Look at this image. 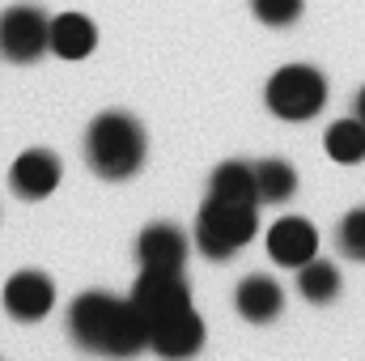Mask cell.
<instances>
[{
	"instance_id": "cell-11",
	"label": "cell",
	"mask_w": 365,
	"mask_h": 361,
	"mask_svg": "<svg viewBox=\"0 0 365 361\" xmlns=\"http://www.w3.org/2000/svg\"><path fill=\"white\" fill-rule=\"evenodd\" d=\"M136 260H140V268L182 272V264H187V234H182L179 225H170V221H158V225L140 230Z\"/></svg>"
},
{
	"instance_id": "cell-12",
	"label": "cell",
	"mask_w": 365,
	"mask_h": 361,
	"mask_svg": "<svg viewBox=\"0 0 365 361\" xmlns=\"http://www.w3.org/2000/svg\"><path fill=\"white\" fill-rule=\"evenodd\" d=\"M234 310L247 319V323H272L284 310V289L276 285L272 276L255 272V276H242L238 289H234Z\"/></svg>"
},
{
	"instance_id": "cell-7",
	"label": "cell",
	"mask_w": 365,
	"mask_h": 361,
	"mask_svg": "<svg viewBox=\"0 0 365 361\" xmlns=\"http://www.w3.org/2000/svg\"><path fill=\"white\" fill-rule=\"evenodd\" d=\"M51 306H56V285H51L47 272L21 268L4 280V310H9V319L38 323V319L51 315Z\"/></svg>"
},
{
	"instance_id": "cell-14",
	"label": "cell",
	"mask_w": 365,
	"mask_h": 361,
	"mask_svg": "<svg viewBox=\"0 0 365 361\" xmlns=\"http://www.w3.org/2000/svg\"><path fill=\"white\" fill-rule=\"evenodd\" d=\"M208 195L234 200V204H259V183L251 162H221L208 179Z\"/></svg>"
},
{
	"instance_id": "cell-6",
	"label": "cell",
	"mask_w": 365,
	"mask_h": 361,
	"mask_svg": "<svg viewBox=\"0 0 365 361\" xmlns=\"http://www.w3.org/2000/svg\"><path fill=\"white\" fill-rule=\"evenodd\" d=\"M132 302L140 306V315H145L149 323H158V319H166V315L191 310V289H187L182 272L140 268L136 285H132Z\"/></svg>"
},
{
	"instance_id": "cell-17",
	"label": "cell",
	"mask_w": 365,
	"mask_h": 361,
	"mask_svg": "<svg viewBox=\"0 0 365 361\" xmlns=\"http://www.w3.org/2000/svg\"><path fill=\"white\" fill-rule=\"evenodd\" d=\"M255 183H259V204H284L297 191V171L284 158H264L255 162Z\"/></svg>"
},
{
	"instance_id": "cell-2",
	"label": "cell",
	"mask_w": 365,
	"mask_h": 361,
	"mask_svg": "<svg viewBox=\"0 0 365 361\" xmlns=\"http://www.w3.org/2000/svg\"><path fill=\"white\" fill-rule=\"evenodd\" d=\"M149 141L132 111H102L86 128V162L98 179L123 183L145 166Z\"/></svg>"
},
{
	"instance_id": "cell-3",
	"label": "cell",
	"mask_w": 365,
	"mask_h": 361,
	"mask_svg": "<svg viewBox=\"0 0 365 361\" xmlns=\"http://www.w3.org/2000/svg\"><path fill=\"white\" fill-rule=\"evenodd\" d=\"M255 234H259V204H234V200H217V195H208L200 204V217H195L200 255L221 264L234 251H242Z\"/></svg>"
},
{
	"instance_id": "cell-18",
	"label": "cell",
	"mask_w": 365,
	"mask_h": 361,
	"mask_svg": "<svg viewBox=\"0 0 365 361\" xmlns=\"http://www.w3.org/2000/svg\"><path fill=\"white\" fill-rule=\"evenodd\" d=\"M336 243H340V251L349 260H365V204L353 208V213H344V221L336 230Z\"/></svg>"
},
{
	"instance_id": "cell-5",
	"label": "cell",
	"mask_w": 365,
	"mask_h": 361,
	"mask_svg": "<svg viewBox=\"0 0 365 361\" xmlns=\"http://www.w3.org/2000/svg\"><path fill=\"white\" fill-rule=\"evenodd\" d=\"M51 51V17L38 4H9L0 13V56L9 64H34Z\"/></svg>"
},
{
	"instance_id": "cell-16",
	"label": "cell",
	"mask_w": 365,
	"mask_h": 361,
	"mask_svg": "<svg viewBox=\"0 0 365 361\" xmlns=\"http://www.w3.org/2000/svg\"><path fill=\"white\" fill-rule=\"evenodd\" d=\"M323 149H327V158L340 162V166H357V162H365V123L357 119V115L336 119V123L327 128V136H323Z\"/></svg>"
},
{
	"instance_id": "cell-20",
	"label": "cell",
	"mask_w": 365,
	"mask_h": 361,
	"mask_svg": "<svg viewBox=\"0 0 365 361\" xmlns=\"http://www.w3.org/2000/svg\"><path fill=\"white\" fill-rule=\"evenodd\" d=\"M353 115H357V119L365 123V86L357 90V98H353Z\"/></svg>"
},
{
	"instance_id": "cell-13",
	"label": "cell",
	"mask_w": 365,
	"mask_h": 361,
	"mask_svg": "<svg viewBox=\"0 0 365 361\" xmlns=\"http://www.w3.org/2000/svg\"><path fill=\"white\" fill-rule=\"evenodd\" d=\"M98 47V26L86 13H60L51 17V51L60 60H86Z\"/></svg>"
},
{
	"instance_id": "cell-19",
	"label": "cell",
	"mask_w": 365,
	"mask_h": 361,
	"mask_svg": "<svg viewBox=\"0 0 365 361\" xmlns=\"http://www.w3.org/2000/svg\"><path fill=\"white\" fill-rule=\"evenodd\" d=\"M251 9L264 26H293L302 17L306 0H251Z\"/></svg>"
},
{
	"instance_id": "cell-10",
	"label": "cell",
	"mask_w": 365,
	"mask_h": 361,
	"mask_svg": "<svg viewBox=\"0 0 365 361\" xmlns=\"http://www.w3.org/2000/svg\"><path fill=\"white\" fill-rule=\"evenodd\" d=\"M200 345H204V319L195 310H179L149 323V349L162 357H191L200 353Z\"/></svg>"
},
{
	"instance_id": "cell-8",
	"label": "cell",
	"mask_w": 365,
	"mask_h": 361,
	"mask_svg": "<svg viewBox=\"0 0 365 361\" xmlns=\"http://www.w3.org/2000/svg\"><path fill=\"white\" fill-rule=\"evenodd\" d=\"M60 158L51 149H26L13 166H9V187L21 195V200H47L56 187H60Z\"/></svg>"
},
{
	"instance_id": "cell-15",
	"label": "cell",
	"mask_w": 365,
	"mask_h": 361,
	"mask_svg": "<svg viewBox=\"0 0 365 361\" xmlns=\"http://www.w3.org/2000/svg\"><path fill=\"white\" fill-rule=\"evenodd\" d=\"M340 268L331 264V260H306L302 268H297V289H302V298L310 302V306H327V302H336L340 298Z\"/></svg>"
},
{
	"instance_id": "cell-1",
	"label": "cell",
	"mask_w": 365,
	"mask_h": 361,
	"mask_svg": "<svg viewBox=\"0 0 365 361\" xmlns=\"http://www.w3.org/2000/svg\"><path fill=\"white\" fill-rule=\"evenodd\" d=\"M68 336L86 353H106V357H132L149 349V319L132 298H115L102 289H86L68 306Z\"/></svg>"
},
{
	"instance_id": "cell-4",
	"label": "cell",
	"mask_w": 365,
	"mask_h": 361,
	"mask_svg": "<svg viewBox=\"0 0 365 361\" xmlns=\"http://www.w3.org/2000/svg\"><path fill=\"white\" fill-rule=\"evenodd\" d=\"M264 102L276 119L284 123H306L327 106V77L314 64H284L268 77Z\"/></svg>"
},
{
	"instance_id": "cell-9",
	"label": "cell",
	"mask_w": 365,
	"mask_h": 361,
	"mask_svg": "<svg viewBox=\"0 0 365 361\" xmlns=\"http://www.w3.org/2000/svg\"><path fill=\"white\" fill-rule=\"evenodd\" d=\"M268 255H272L280 268H302L306 260L319 255V230L306 221V217H280L268 230Z\"/></svg>"
}]
</instances>
